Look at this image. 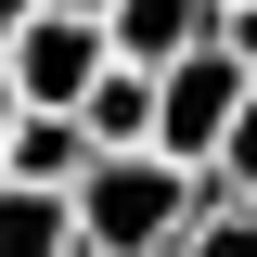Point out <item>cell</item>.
I'll return each mask as SVG.
<instances>
[{
    "mask_svg": "<svg viewBox=\"0 0 257 257\" xmlns=\"http://www.w3.org/2000/svg\"><path fill=\"white\" fill-rule=\"evenodd\" d=\"M64 206H77V244H90V257H180L193 206H206V167L155 155V142H128V155H77Z\"/></svg>",
    "mask_w": 257,
    "mask_h": 257,
    "instance_id": "1",
    "label": "cell"
},
{
    "mask_svg": "<svg viewBox=\"0 0 257 257\" xmlns=\"http://www.w3.org/2000/svg\"><path fill=\"white\" fill-rule=\"evenodd\" d=\"M116 64V39H103V13H77V0H26L13 26H0V77H13V103H77Z\"/></svg>",
    "mask_w": 257,
    "mask_h": 257,
    "instance_id": "2",
    "label": "cell"
},
{
    "mask_svg": "<svg viewBox=\"0 0 257 257\" xmlns=\"http://www.w3.org/2000/svg\"><path fill=\"white\" fill-rule=\"evenodd\" d=\"M244 90H257V77L231 64V39H193V52H167V64H155V155H180V167H206Z\"/></svg>",
    "mask_w": 257,
    "mask_h": 257,
    "instance_id": "3",
    "label": "cell"
},
{
    "mask_svg": "<svg viewBox=\"0 0 257 257\" xmlns=\"http://www.w3.org/2000/svg\"><path fill=\"white\" fill-rule=\"evenodd\" d=\"M103 39H116L128 64H167V52H193V39H219V0H103Z\"/></svg>",
    "mask_w": 257,
    "mask_h": 257,
    "instance_id": "4",
    "label": "cell"
},
{
    "mask_svg": "<svg viewBox=\"0 0 257 257\" xmlns=\"http://www.w3.org/2000/svg\"><path fill=\"white\" fill-rule=\"evenodd\" d=\"M77 128H90V155H128V142H155V64H103L90 90H77Z\"/></svg>",
    "mask_w": 257,
    "mask_h": 257,
    "instance_id": "5",
    "label": "cell"
},
{
    "mask_svg": "<svg viewBox=\"0 0 257 257\" xmlns=\"http://www.w3.org/2000/svg\"><path fill=\"white\" fill-rule=\"evenodd\" d=\"M77 155H90L77 103H13V128H0V167L13 180H77Z\"/></svg>",
    "mask_w": 257,
    "mask_h": 257,
    "instance_id": "6",
    "label": "cell"
},
{
    "mask_svg": "<svg viewBox=\"0 0 257 257\" xmlns=\"http://www.w3.org/2000/svg\"><path fill=\"white\" fill-rule=\"evenodd\" d=\"M0 257H77L64 180H13V167H0Z\"/></svg>",
    "mask_w": 257,
    "mask_h": 257,
    "instance_id": "7",
    "label": "cell"
},
{
    "mask_svg": "<svg viewBox=\"0 0 257 257\" xmlns=\"http://www.w3.org/2000/svg\"><path fill=\"white\" fill-rule=\"evenodd\" d=\"M206 193H231V206H257V90L231 103V128H219V155H206Z\"/></svg>",
    "mask_w": 257,
    "mask_h": 257,
    "instance_id": "8",
    "label": "cell"
},
{
    "mask_svg": "<svg viewBox=\"0 0 257 257\" xmlns=\"http://www.w3.org/2000/svg\"><path fill=\"white\" fill-rule=\"evenodd\" d=\"M180 257H257V206H231V193H206L180 231Z\"/></svg>",
    "mask_w": 257,
    "mask_h": 257,
    "instance_id": "9",
    "label": "cell"
},
{
    "mask_svg": "<svg viewBox=\"0 0 257 257\" xmlns=\"http://www.w3.org/2000/svg\"><path fill=\"white\" fill-rule=\"evenodd\" d=\"M219 39H231V64L257 77V0H231V13H219Z\"/></svg>",
    "mask_w": 257,
    "mask_h": 257,
    "instance_id": "10",
    "label": "cell"
},
{
    "mask_svg": "<svg viewBox=\"0 0 257 257\" xmlns=\"http://www.w3.org/2000/svg\"><path fill=\"white\" fill-rule=\"evenodd\" d=\"M0 128H13V77H0Z\"/></svg>",
    "mask_w": 257,
    "mask_h": 257,
    "instance_id": "11",
    "label": "cell"
},
{
    "mask_svg": "<svg viewBox=\"0 0 257 257\" xmlns=\"http://www.w3.org/2000/svg\"><path fill=\"white\" fill-rule=\"evenodd\" d=\"M13 13H26V0H0V26H13Z\"/></svg>",
    "mask_w": 257,
    "mask_h": 257,
    "instance_id": "12",
    "label": "cell"
},
{
    "mask_svg": "<svg viewBox=\"0 0 257 257\" xmlns=\"http://www.w3.org/2000/svg\"><path fill=\"white\" fill-rule=\"evenodd\" d=\"M77 13H103V0H77Z\"/></svg>",
    "mask_w": 257,
    "mask_h": 257,
    "instance_id": "13",
    "label": "cell"
},
{
    "mask_svg": "<svg viewBox=\"0 0 257 257\" xmlns=\"http://www.w3.org/2000/svg\"><path fill=\"white\" fill-rule=\"evenodd\" d=\"M77 257H90V244H77Z\"/></svg>",
    "mask_w": 257,
    "mask_h": 257,
    "instance_id": "14",
    "label": "cell"
},
{
    "mask_svg": "<svg viewBox=\"0 0 257 257\" xmlns=\"http://www.w3.org/2000/svg\"><path fill=\"white\" fill-rule=\"evenodd\" d=\"M219 13H231V0H219Z\"/></svg>",
    "mask_w": 257,
    "mask_h": 257,
    "instance_id": "15",
    "label": "cell"
}]
</instances>
